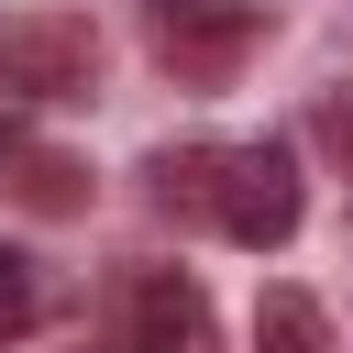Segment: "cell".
<instances>
[{
  "mask_svg": "<svg viewBox=\"0 0 353 353\" xmlns=\"http://www.w3.org/2000/svg\"><path fill=\"white\" fill-rule=\"evenodd\" d=\"M143 33H154V55H165L176 77L221 88V77L265 44V0H143Z\"/></svg>",
  "mask_w": 353,
  "mask_h": 353,
  "instance_id": "obj_2",
  "label": "cell"
},
{
  "mask_svg": "<svg viewBox=\"0 0 353 353\" xmlns=\"http://www.w3.org/2000/svg\"><path fill=\"white\" fill-rule=\"evenodd\" d=\"M33 320H44V276H33V254H0V353H11Z\"/></svg>",
  "mask_w": 353,
  "mask_h": 353,
  "instance_id": "obj_8",
  "label": "cell"
},
{
  "mask_svg": "<svg viewBox=\"0 0 353 353\" xmlns=\"http://www.w3.org/2000/svg\"><path fill=\"white\" fill-rule=\"evenodd\" d=\"M121 353H210V298L188 265H132L121 276Z\"/></svg>",
  "mask_w": 353,
  "mask_h": 353,
  "instance_id": "obj_4",
  "label": "cell"
},
{
  "mask_svg": "<svg viewBox=\"0 0 353 353\" xmlns=\"http://www.w3.org/2000/svg\"><path fill=\"white\" fill-rule=\"evenodd\" d=\"M0 154H11V188H22L33 210H77V199H88V176H77L66 154H33V143H22L11 121H0Z\"/></svg>",
  "mask_w": 353,
  "mask_h": 353,
  "instance_id": "obj_6",
  "label": "cell"
},
{
  "mask_svg": "<svg viewBox=\"0 0 353 353\" xmlns=\"http://www.w3.org/2000/svg\"><path fill=\"white\" fill-rule=\"evenodd\" d=\"M320 143H331V154H353V99H320Z\"/></svg>",
  "mask_w": 353,
  "mask_h": 353,
  "instance_id": "obj_9",
  "label": "cell"
},
{
  "mask_svg": "<svg viewBox=\"0 0 353 353\" xmlns=\"http://www.w3.org/2000/svg\"><path fill=\"white\" fill-rule=\"evenodd\" d=\"M88 77H99L88 11H22L0 33V88L11 99H88Z\"/></svg>",
  "mask_w": 353,
  "mask_h": 353,
  "instance_id": "obj_3",
  "label": "cell"
},
{
  "mask_svg": "<svg viewBox=\"0 0 353 353\" xmlns=\"http://www.w3.org/2000/svg\"><path fill=\"white\" fill-rule=\"evenodd\" d=\"M298 154L287 143H232L221 154V176H210V221L243 243V254H276L287 232H298Z\"/></svg>",
  "mask_w": 353,
  "mask_h": 353,
  "instance_id": "obj_1",
  "label": "cell"
},
{
  "mask_svg": "<svg viewBox=\"0 0 353 353\" xmlns=\"http://www.w3.org/2000/svg\"><path fill=\"white\" fill-rule=\"evenodd\" d=\"M210 176H221V143H188V154H154V199H165V210H210Z\"/></svg>",
  "mask_w": 353,
  "mask_h": 353,
  "instance_id": "obj_7",
  "label": "cell"
},
{
  "mask_svg": "<svg viewBox=\"0 0 353 353\" xmlns=\"http://www.w3.org/2000/svg\"><path fill=\"white\" fill-rule=\"evenodd\" d=\"M254 353H331V309L309 287H265L254 298Z\"/></svg>",
  "mask_w": 353,
  "mask_h": 353,
  "instance_id": "obj_5",
  "label": "cell"
}]
</instances>
